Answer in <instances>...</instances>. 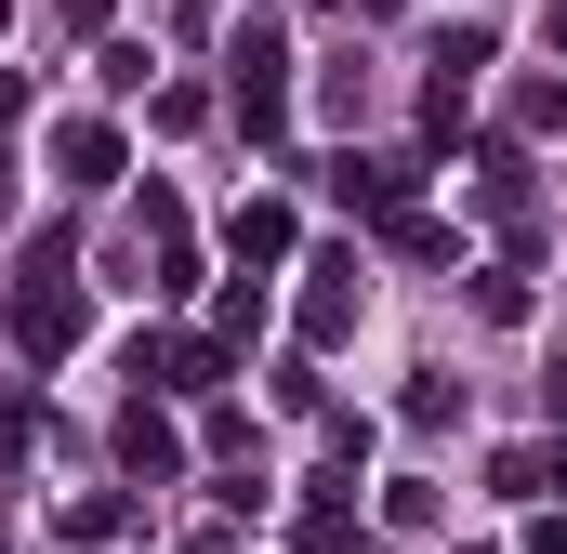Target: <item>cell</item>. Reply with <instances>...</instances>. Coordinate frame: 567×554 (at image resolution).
I'll return each mask as SVG.
<instances>
[{
  "label": "cell",
  "mask_w": 567,
  "mask_h": 554,
  "mask_svg": "<svg viewBox=\"0 0 567 554\" xmlns=\"http://www.w3.org/2000/svg\"><path fill=\"white\" fill-rule=\"evenodd\" d=\"M462 554H502V542H462Z\"/></svg>",
  "instance_id": "28"
},
{
  "label": "cell",
  "mask_w": 567,
  "mask_h": 554,
  "mask_svg": "<svg viewBox=\"0 0 567 554\" xmlns=\"http://www.w3.org/2000/svg\"><path fill=\"white\" fill-rule=\"evenodd\" d=\"M0 343H13L27 370H53V357L80 343V238H66V225H40V238L13 252V277H0Z\"/></svg>",
  "instance_id": "1"
},
{
  "label": "cell",
  "mask_w": 567,
  "mask_h": 554,
  "mask_svg": "<svg viewBox=\"0 0 567 554\" xmlns=\"http://www.w3.org/2000/svg\"><path fill=\"white\" fill-rule=\"evenodd\" d=\"M53 172H66V185H120L133 158H120V133H106V120H53Z\"/></svg>",
  "instance_id": "9"
},
{
  "label": "cell",
  "mask_w": 567,
  "mask_h": 554,
  "mask_svg": "<svg viewBox=\"0 0 567 554\" xmlns=\"http://www.w3.org/2000/svg\"><path fill=\"white\" fill-rule=\"evenodd\" d=\"M212 106H225V93H198V80H158V133H198Z\"/></svg>",
  "instance_id": "21"
},
{
  "label": "cell",
  "mask_w": 567,
  "mask_h": 554,
  "mask_svg": "<svg viewBox=\"0 0 567 554\" xmlns=\"http://www.w3.org/2000/svg\"><path fill=\"white\" fill-rule=\"evenodd\" d=\"M542 40H555V66H567V0H555V27H542Z\"/></svg>",
  "instance_id": "25"
},
{
  "label": "cell",
  "mask_w": 567,
  "mask_h": 554,
  "mask_svg": "<svg viewBox=\"0 0 567 554\" xmlns=\"http://www.w3.org/2000/svg\"><path fill=\"white\" fill-rule=\"evenodd\" d=\"M212 330H225V343H238V357H251V330H265V277H251V265L225 277V304H212Z\"/></svg>",
  "instance_id": "13"
},
{
  "label": "cell",
  "mask_w": 567,
  "mask_h": 554,
  "mask_svg": "<svg viewBox=\"0 0 567 554\" xmlns=\"http://www.w3.org/2000/svg\"><path fill=\"white\" fill-rule=\"evenodd\" d=\"M185 554H225V542H185Z\"/></svg>",
  "instance_id": "27"
},
{
  "label": "cell",
  "mask_w": 567,
  "mask_h": 554,
  "mask_svg": "<svg viewBox=\"0 0 567 554\" xmlns=\"http://www.w3.org/2000/svg\"><path fill=\"white\" fill-rule=\"evenodd\" d=\"M475 317H502V330H515V317H528V252H502V265L475 277Z\"/></svg>",
  "instance_id": "14"
},
{
  "label": "cell",
  "mask_w": 567,
  "mask_h": 554,
  "mask_svg": "<svg viewBox=\"0 0 567 554\" xmlns=\"http://www.w3.org/2000/svg\"><path fill=\"white\" fill-rule=\"evenodd\" d=\"M290 238H303V212H290V198H238V212H225V252H238L251 277H278Z\"/></svg>",
  "instance_id": "8"
},
{
  "label": "cell",
  "mask_w": 567,
  "mask_h": 554,
  "mask_svg": "<svg viewBox=\"0 0 567 554\" xmlns=\"http://www.w3.org/2000/svg\"><path fill=\"white\" fill-rule=\"evenodd\" d=\"M0 212H13V158H0Z\"/></svg>",
  "instance_id": "26"
},
{
  "label": "cell",
  "mask_w": 567,
  "mask_h": 554,
  "mask_svg": "<svg viewBox=\"0 0 567 554\" xmlns=\"http://www.w3.org/2000/svg\"><path fill=\"white\" fill-rule=\"evenodd\" d=\"M488 475H502L515 502H555V489H567V422H555V435H528V449H502Z\"/></svg>",
  "instance_id": "10"
},
{
  "label": "cell",
  "mask_w": 567,
  "mask_h": 554,
  "mask_svg": "<svg viewBox=\"0 0 567 554\" xmlns=\"http://www.w3.org/2000/svg\"><path fill=\"white\" fill-rule=\"evenodd\" d=\"M120 475H133V489H172V475H185V422H172L158 383H133V410H120Z\"/></svg>",
  "instance_id": "6"
},
{
  "label": "cell",
  "mask_w": 567,
  "mask_h": 554,
  "mask_svg": "<svg viewBox=\"0 0 567 554\" xmlns=\"http://www.w3.org/2000/svg\"><path fill=\"white\" fill-rule=\"evenodd\" d=\"M225 120H238L251 145H290V40L265 27V13L225 40Z\"/></svg>",
  "instance_id": "2"
},
{
  "label": "cell",
  "mask_w": 567,
  "mask_h": 554,
  "mask_svg": "<svg viewBox=\"0 0 567 554\" xmlns=\"http://www.w3.org/2000/svg\"><path fill=\"white\" fill-rule=\"evenodd\" d=\"M423 172H435V158H396V145H343V158H330V198H343L357 225H396V212H423Z\"/></svg>",
  "instance_id": "4"
},
{
  "label": "cell",
  "mask_w": 567,
  "mask_h": 554,
  "mask_svg": "<svg viewBox=\"0 0 567 554\" xmlns=\"http://www.w3.org/2000/svg\"><path fill=\"white\" fill-rule=\"evenodd\" d=\"M133 529V489H93V502H66V542H120Z\"/></svg>",
  "instance_id": "15"
},
{
  "label": "cell",
  "mask_w": 567,
  "mask_h": 554,
  "mask_svg": "<svg viewBox=\"0 0 567 554\" xmlns=\"http://www.w3.org/2000/svg\"><path fill=\"white\" fill-rule=\"evenodd\" d=\"M13 120H27V80H13V66H0V133H13Z\"/></svg>",
  "instance_id": "24"
},
{
  "label": "cell",
  "mask_w": 567,
  "mask_h": 554,
  "mask_svg": "<svg viewBox=\"0 0 567 554\" xmlns=\"http://www.w3.org/2000/svg\"><path fill=\"white\" fill-rule=\"evenodd\" d=\"M502 133H528V145H555V133H567V80H555V66L502 93Z\"/></svg>",
  "instance_id": "11"
},
{
  "label": "cell",
  "mask_w": 567,
  "mask_h": 554,
  "mask_svg": "<svg viewBox=\"0 0 567 554\" xmlns=\"http://www.w3.org/2000/svg\"><path fill=\"white\" fill-rule=\"evenodd\" d=\"M303 554H357V502H343V489L303 502Z\"/></svg>",
  "instance_id": "16"
},
{
  "label": "cell",
  "mask_w": 567,
  "mask_h": 554,
  "mask_svg": "<svg viewBox=\"0 0 567 554\" xmlns=\"http://www.w3.org/2000/svg\"><path fill=\"white\" fill-rule=\"evenodd\" d=\"M357 317H370V265H357V252H317V265H303V357H330Z\"/></svg>",
  "instance_id": "5"
},
{
  "label": "cell",
  "mask_w": 567,
  "mask_h": 554,
  "mask_svg": "<svg viewBox=\"0 0 567 554\" xmlns=\"http://www.w3.org/2000/svg\"><path fill=\"white\" fill-rule=\"evenodd\" d=\"M542 410H555V422H567V343H555V370H542Z\"/></svg>",
  "instance_id": "23"
},
{
  "label": "cell",
  "mask_w": 567,
  "mask_h": 554,
  "mask_svg": "<svg viewBox=\"0 0 567 554\" xmlns=\"http://www.w3.org/2000/svg\"><path fill=\"white\" fill-rule=\"evenodd\" d=\"M93 80H106V93H145V80H158V53H145V40H106V53H93Z\"/></svg>",
  "instance_id": "19"
},
{
  "label": "cell",
  "mask_w": 567,
  "mask_h": 554,
  "mask_svg": "<svg viewBox=\"0 0 567 554\" xmlns=\"http://www.w3.org/2000/svg\"><path fill=\"white\" fill-rule=\"evenodd\" d=\"M145 290H172V304H185V290H198V225H185V198H172V185H145Z\"/></svg>",
  "instance_id": "7"
},
{
  "label": "cell",
  "mask_w": 567,
  "mask_h": 554,
  "mask_svg": "<svg viewBox=\"0 0 567 554\" xmlns=\"http://www.w3.org/2000/svg\"><path fill=\"white\" fill-rule=\"evenodd\" d=\"M383 252H396V265H462V225H435V212H396V225H383Z\"/></svg>",
  "instance_id": "12"
},
{
  "label": "cell",
  "mask_w": 567,
  "mask_h": 554,
  "mask_svg": "<svg viewBox=\"0 0 567 554\" xmlns=\"http://www.w3.org/2000/svg\"><path fill=\"white\" fill-rule=\"evenodd\" d=\"M27 449H40V397H27V383H13V397H0V475H13V462H27Z\"/></svg>",
  "instance_id": "18"
},
{
  "label": "cell",
  "mask_w": 567,
  "mask_h": 554,
  "mask_svg": "<svg viewBox=\"0 0 567 554\" xmlns=\"http://www.w3.org/2000/svg\"><path fill=\"white\" fill-rule=\"evenodd\" d=\"M265 397H278V410H303V422L330 410V383H317V357H278V370H265Z\"/></svg>",
  "instance_id": "17"
},
{
  "label": "cell",
  "mask_w": 567,
  "mask_h": 554,
  "mask_svg": "<svg viewBox=\"0 0 567 554\" xmlns=\"http://www.w3.org/2000/svg\"><path fill=\"white\" fill-rule=\"evenodd\" d=\"M475 212L542 265V172H528V133H488V145H475Z\"/></svg>",
  "instance_id": "3"
},
{
  "label": "cell",
  "mask_w": 567,
  "mask_h": 554,
  "mask_svg": "<svg viewBox=\"0 0 567 554\" xmlns=\"http://www.w3.org/2000/svg\"><path fill=\"white\" fill-rule=\"evenodd\" d=\"M383 529H435V475H396L383 489Z\"/></svg>",
  "instance_id": "22"
},
{
  "label": "cell",
  "mask_w": 567,
  "mask_h": 554,
  "mask_svg": "<svg viewBox=\"0 0 567 554\" xmlns=\"http://www.w3.org/2000/svg\"><path fill=\"white\" fill-rule=\"evenodd\" d=\"M410 422H423V435H449V422H462V383H449V370H423V383H410Z\"/></svg>",
  "instance_id": "20"
}]
</instances>
